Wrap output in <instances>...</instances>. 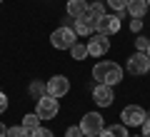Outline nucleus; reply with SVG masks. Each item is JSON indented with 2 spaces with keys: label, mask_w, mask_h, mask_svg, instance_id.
<instances>
[{
  "label": "nucleus",
  "mask_w": 150,
  "mask_h": 137,
  "mask_svg": "<svg viewBox=\"0 0 150 137\" xmlns=\"http://www.w3.org/2000/svg\"><path fill=\"white\" fill-rule=\"evenodd\" d=\"M93 80H98L100 85L115 87V85L123 80V67H120L118 63H112V60H100V63L93 67Z\"/></svg>",
  "instance_id": "f257e3e1"
},
{
  "label": "nucleus",
  "mask_w": 150,
  "mask_h": 137,
  "mask_svg": "<svg viewBox=\"0 0 150 137\" xmlns=\"http://www.w3.org/2000/svg\"><path fill=\"white\" fill-rule=\"evenodd\" d=\"M75 30L73 27H68V25H60V27H55L53 32H50V45H53L55 50H70L75 45Z\"/></svg>",
  "instance_id": "f03ea898"
},
{
  "label": "nucleus",
  "mask_w": 150,
  "mask_h": 137,
  "mask_svg": "<svg viewBox=\"0 0 150 137\" xmlns=\"http://www.w3.org/2000/svg\"><path fill=\"white\" fill-rule=\"evenodd\" d=\"M35 112H38V117H40V120H55V115L60 112V102H58V97H53V95H43L40 100H38V105H35Z\"/></svg>",
  "instance_id": "7ed1b4c3"
},
{
  "label": "nucleus",
  "mask_w": 150,
  "mask_h": 137,
  "mask_svg": "<svg viewBox=\"0 0 150 137\" xmlns=\"http://www.w3.org/2000/svg\"><path fill=\"white\" fill-rule=\"evenodd\" d=\"M103 127H105V120H103L100 112H85L80 120V130L83 135H100Z\"/></svg>",
  "instance_id": "20e7f679"
},
{
  "label": "nucleus",
  "mask_w": 150,
  "mask_h": 137,
  "mask_svg": "<svg viewBox=\"0 0 150 137\" xmlns=\"http://www.w3.org/2000/svg\"><path fill=\"white\" fill-rule=\"evenodd\" d=\"M145 115H148V112H145L140 105H128V107H123V112H120V120H123L125 127H140L143 120H145Z\"/></svg>",
  "instance_id": "39448f33"
},
{
  "label": "nucleus",
  "mask_w": 150,
  "mask_h": 137,
  "mask_svg": "<svg viewBox=\"0 0 150 137\" xmlns=\"http://www.w3.org/2000/svg\"><path fill=\"white\" fill-rule=\"evenodd\" d=\"M108 50H110V40H108V35L93 32L90 40H88V55H90V58H103Z\"/></svg>",
  "instance_id": "423d86ee"
},
{
  "label": "nucleus",
  "mask_w": 150,
  "mask_h": 137,
  "mask_svg": "<svg viewBox=\"0 0 150 137\" xmlns=\"http://www.w3.org/2000/svg\"><path fill=\"white\" fill-rule=\"evenodd\" d=\"M45 87H48V95H53V97H65L70 92V80L65 77V75H53V77L45 82Z\"/></svg>",
  "instance_id": "0eeeda50"
},
{
  "label": "nucleus",
  "mask_w": 150,
  "mask_h": 137,
  "mask_svg": "<svg viewBox=\"0 0 150 137\" xmlns=\"http://www.w3.org/2000/svg\"><path fill=\"white\" fill-rule=\"evenodd\" d=\"M118 30H120V18L115 13L112 15H103L95 22V32H100V35H115Z\"/></svg>",
  "instance_id": "6e6552de"
},
{
  "label": "nucleus",
  "mask_w": 150,
  "mask_h": 137,
  "mask_svg": "<svg viewBox=\"0 0 150 137\" xmlns=\"http://www.w3.org/2000/svg\"><path fill=\"white\" fill-rule=\"evenodd\" d=\"M93 100H95V105H100V107H110L112 100H115V92H112L110 85H100L98 82L95 87H93Z\"/></svg>",
  "instance_id": "1a4fd4ad"
},
{
  "label": "nucleus",
  "mask_w": 150,
  "mask_h": 137,
  "mask_svg": "<svg viewBox=\"0 0 150 137\" xmlns=\"http://www.w3.org/2000/svg\"><path fill=\"white\" fill-rule=\"evenodd\" d=\"M148 70H150V58L145 53H135L128 60V72L130 75H145Z\"/></svg>",
  "instance_id": "9d476101"
},
{
  "label": "nucleus",
  "mask_w": 150,
  "mask_h": 137,
  "mask_svg": "<svg viewBox=\"0 0 150 137\" xmlns=\"http://www.w3.org/2000/svg\"><path fill=\"white\" fill-rule=\"evenodd\" d=\"M95 22H98V20H93L90 15L78 18V20H75V25H73L75 35H80V37H90L93 32H95Z\"/></svg>",
  "instance_id": "9b49d317"
},
{
  "label": "nucleus",
  "mask_w": 150,
  "mask_h": 137,
  "mask_svg": "<svg viewBox=\"0 0 150 137\" xmlns=\"http://www.w3.org/2000/svg\"><path fill=\"white\" fill-rule=\"evenodd\" d=\"M88 3L85 0H68V8H65V10H68V15L70 18H75V20H78V18H83V15H88Z\"/></svg>",
  "instance_id": "f8f14e48"
},
{
  "label": "nucleus",
  "mask_w": 150,
  "mask_h": 137,
  "mask_svg": "<svg viewBox=\"0 0 150 137\" xmlns=\"http://www.w3.org/2000/svg\"><path fill=\"white\" fill-rule=\"evenodd\" d=\"M125 10L130 13V18H143L148 13V0H128Z\"/></svg>",
  "instance_id": "ddd939ff"
},
{
  "label": "nucleus",
  "mask_w": 150,
  "mask_h": 137,
  "mask_svg": "<svg viewBox=\"0 0 150 137\" xmlns=\"http://www.w3.org/2000/svg\"><path fill=\"white\" fill-rule=\"evenodd\" d=\"M100 137H130V135L125 125H110V127H103Z\"/></svg>",
  "instance_id": "4468645a"
},
{
  "label": "nucleus",
  "mask_w": 150,
  "mask_h": 137,
  "mask_svg": "<svg viewBox=\"0 0 150 137\" xmlns=\"http://www.w3.org/2000/svg\"><path fill=\"white\" fill-rule=\"evenodd\" d=\"M28 92H30L35 100H40L43 95H48V87H45V82H40V80H35V82H30V87H28Z\"/></svg>",
  "instance_id": "2eb2a0df"
},
{
  "label": "nucleus",
  "mask_w": 150,
  "mask_h": 137,
  "mask_svg": "<svg viewBox=\"0 0 150 137\" xmlns=\"http://www.w3.org/2000/svg\"><path fill=\"white\" fill-rule=\"evenodd\" d=\"M70 58H73V60H85V58H88V45L75 42L73 48H70Z\"/></svg>",
  "instance_id": "dca6fc26"
},
{
  "label": "nucleus",
  "mask_w": 150,
  "mask_h": 137,
  "mask_svg": "<svg viewBox=\"0 0 150 137\" xmlns=\"http://www.w3.org/2000/svg\"><path fill=\"white\" fill-rule=\"evenodd\" d=\"M23 127L25 130H35V127H40V117H38V112H28L25 117H23Z\"/></svg>",
  "instance_id": "f3484780"
},
{
  "label": "nucleus",
  "mask_w": 150,
  "mask_h": 137,
  "mask_svg": "<svg viewBox=\"0 0 150 137\" xmlns=\"http://www.w3.org/2000/svg\"><path fill=\"white\" fill-rule=\"evenodd\" d=\"M88 15H90L93 20H100V18L105 15V8H103V3H100V0H95V3H93V5L88 8Z\"/></svg>",
  "instance_id": "a211bd4d"
},
{
  "label": "nucleus",
  "mask_w": 150,
  "mask_h": 137,
  "mask_svg": "<svg viewBox=\"0 0 150 137\" xmlns=\"http://www.w3.org/2000/svg\"><path fill=\"white\" fill-rule=\"evenodd\" d=\"M108 5L112 8V13L118 18H123V13H125V8H128V0H105Z\"/></svg>",
  "instance_id": "6ab92c4d"
},
{
  "label": "nucleus",
  "mask_w": 150,
  "mask_h": 137,
  "mask_svg": "<svg viewBox=\"0 0 150 137\" xmlns=\"http://www.w3.org/2000/svg\"><path fill=\"white\" fill-rule=\"evenodd\" d=\"M8 137H30V130H25L23 125H18V127H8Z\"/></svg>",
  "instance_id": "aec40b11"
},
{
  "label": "nucleus",
  "mask_w": 150,
  "mask_h": 137,
  "mask_svg": "<svg viewBox=\"0 0 150 137\" xmlns=\"http://www.w3.org/2000/svg\"><path fill=\"white\" fill-rule=\"evenodd\" d=\"M148 45H150V37H145V35L135 37V48H138V53H145V50H148Z\"/></svg>",
  "instance_id": "412c9836"
},
{
  "label": "nucleus",
  "mask_w": 150,
  "mask_h": 137,
  "mask_svg": "<svg viewBox=\"0 0 150 137\" xmlns=\"http://www.w3.org/2000/svg\"><path fill=\"white\" fill-rule=\"evenodd\" d=\"M30 137H55L53 130H48V127H35V130L30 132Z\"/></svg>",
  "instance_id": "4be33fe9"
},
{
  "label": "nucleus",
  "mask_w": 150,
  "mask_h": 137,
  "mask_svg": "<svg viewBox=\"0 0 150 137\" xmlns=\"http://www.w3.org/2000/svg\"><path fill=\"white\" fill-rule=\"evenodd\" d=\"M65 137H85V135H83L80 125H73V127H68V130H65Z\"/></svg>",
  "instance_id": "5701e85b"
},
{
  "label": "nucleus",
  "mask_w": 150,
  "mask_h": 137,
  "mask_svg": "<svg viewBox=\"0 0 150 137\" xmlns=\"http://www.w3.org/2000/svg\"><path fill=\"white\" fill-rule=\"evenodd\" d=\"M130 30H133V32L143 30V18H133V20H130Z\"/></svg>",
  "instance_id": "b1692460"
},
{
  "label": "nucleus",
  "mask_w": 150,
  "mask_h": 137,
  "mask_svg": "<svg viewBox=\"0 0 150 137\" xmlns=\"http://www.w3.org/2000/svg\"><path fill=\"white\" fill-rule=\"evenodd\" d=\"M140 127H143V137H150V112L145 115V120H143V125H140Z\"/></svg>",
  "instance_id": "393cba45"
},
{
  "label": "nucleus",
  "mask_w": 150,
  "mask_h": 137,
  "mask_svg": "<svg viewBox=\"0 0 150 137\" xmlns=\"http://www.w3.org/2000/svg\"><path fill=\"white\" fill-rule=\"evenodd\" d=\"M5 110H8V97H5V92L0 90V115H3Z\"/></svg>",
  "instance_id": "a878e982"
},
{
  "label": "nucleus",
  "mask_w": 150,
  "mask_h": 137,
  "mask_svg": "<svg viewBox=\"0 0 150 137\" xmlns=\"http://www.w3.org/2000/svg\"><path fill=\"white\" fill-rule=\"evenodd\" d=\"M0 137H8V127L3 125V122H0Z\"/></svg>",
  "instance_id": "bb28decb"
},
{
  "label": "nucleus",
  "mask_w": 150,
  "mask_h": 137,
  "mask_svg": "<svg viewBox=\"0 0 150 137\" xmlns=\"http://www.w3.org/2000/svg\"><path fill=\"white\" fill-rule=\"evenodd\" d=\"M145 55H148V58H150V45H148V50H145Z\"/></svg>",
  "instance_id": "cd10ccee"
},
{
  "label": "nucleus",
  "mask_w": 150,
  "mask_h": 137,
  "mask_svg": "<svg viewBox=\"0 0 150 137\" xmlns=\"http://www.w3.org/2000/svg\"><path fill=\"white\" fill-rule=\"evenodd\" d=\"M85 137H100V135H85Z\"/></svg>",
  "instance_id": "c85d7f7f"
},
{
  "label": "nucleus",
  "mask_w": 150,
  "mask_h": 137,
  "mask_svg": "<svg viewBox=\"0 0 150 137\" xmlns=\"http://www.w3.org/2000/svg\"><path fill=\"white\" fill-rule=\"evenodd\" d=\"M133 137H143V135H133Z\"/></svg>",
  "instance_id": "c756f323"
},
{
  "label": "nucleus",
  "mask_w": 150,
  "mask_h": 137,
  "mask_svg": "<svg viewBox=\"0 0 150 137\" xmlns=\"http://www.w3.org/2000/svg\"><path fill=\"white\" fill-rule=\"evenodd\" d=\"M148 5H150V0H148Z\"/></svg>",
  "instance_id": "7c9ffc66"
},
{
  "label": "nucleus",
  "mask_w": 150,
  "mask_h": 137,
  "mask_svg": "<svg viewBox=\"0 0 150 137\" xmlns=\"http://www.w3.org/2000/svg\"><path fill=\"white\" fill-rule=\"evenodd\" d=\"M0 3H3V0H0Z\"/></svg>",
  "instance_id": "2f4dec72"
},
{
  "label": "nucleus",
  "mask_w": 150,
  "mask_h": 137,
  "mask_svg": "<svg viewBox=\"0 0 150 137\" xmlns=\"http://www.w3.org/2000/svg\"><path fill=\"white\" fill-rule=\"evenodd\" d=\"M148 72H150V70H148Z\"/></svg>",
  "instance_id": "473e14b6"
}]
</instances>
